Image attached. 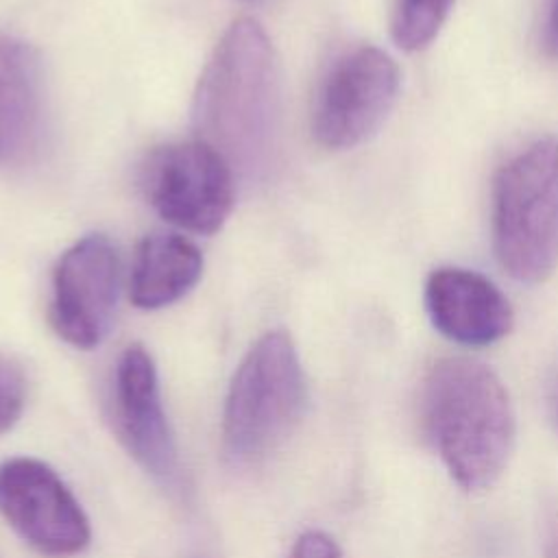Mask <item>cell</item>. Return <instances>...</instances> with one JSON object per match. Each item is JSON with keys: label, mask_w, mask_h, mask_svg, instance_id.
Returning <instances> with one entry per match:
<instances>
[{"label": "cell", "mask_w": 558, "mask_h": 558, "mask_svg": "<svg viewBox=\"0 0 558 558\" xmlns=\"http://www.w3.org/2000/svg\"><path fill=\"white\" fill-rule=\"evenodd\" d=\"M281 120V74L272 41L253 17L235 20L201 72L192 124L244 179H262L275 163Z\"/></svg>", "instance_id": "obj_1"}, {"label": "cell", "mask_w": 558, "mask_h": 558, "mask_svg": "<svg viewBox=\"0 0 558 558\" xmlns=\"http://www.w3.org/2000/svg\"><path fill=\"white\" fill-rule=\"evenodd\" d=\"M421 418L460 488L484 490L499 480L514 447L517 418L490 366L460 355L434 362L421 390Z\"/></svg>", "instance_id": "obj_2"}, {"label": "cell", "mask_w": 558, "mask_h": 558, "mask_svg": "<svg viewBox=\"0 0 558 558\" xmlns=\"http://www.w3.org/2000/svg\"><path fill=\"white\" fill-rule=\"evenodd\" d=\"M493 251L521 283H541L558 268V137H541L495 174Z\"/></svg>", "instance_id": "obj_3"}, {"label": "cell", "mask_w": 558, "mask_h": 558, "mask_svg": "<svg viewBox=\"0 0 558 558\" xmlns=\"http://www.w3.org/2000/svg\"><path fill=\"white\" fill-rule=\"evenodd\" d=\"M305 405V377L292 338L264 333L240 362L222 412V449L248 464L275 449Z\"/></svg>", "instance_id": "obj_4"}, {"label": "cell", "mask_w": 558, "mask_h": 558, "mask_svg": "<svg viewBox=\"0 0 558 558\" xmlns=\"http://www.w3.org/2000/svg\"><path fill=\"white\" fill-rule=\"evenodd\" d=\"M140 187L170 225L192 233L222 229L235 201V172L201 140L155 148L140 168Z\"/></svg>", "instance_id": "obj_5"}, {"label": "cell", "mask_w": 558, "mask_h": 558, "mask_svg": "<svg viewBox=\"0 0 558 558\" xmlns=\"http://www.w3.org/2000/svg\"><path fill=\"white\" fill-rule=\"evenodd\" d=\"M401 85L395 59L375 46L344 52L327 72L312 113L314 140L347 150L368 140L388 118Z\"/></svg>", "instance_id": "obj_6"}, {"label": "cell", "mask_w": 558, "mask_h": 558, "mask_svg": "<svg viewBox=\"0 0 558 558\" xmlns=\"http://www.w3.org/2000/svg\"><path fill=\"white\" fill-rule=\"evenodd\" d=\"M0 514L46 556H74L89 543V521L81 504L63 480L35 458L0 464Z\"/></svg>", "instance_id": "obj_7"}, {"label": "cell", "mask_w": 558, "mask_h": 558, "mask_svg": "<svg viewBox=\"0 0 558 558\" xmlns=\"http://www.w3.org/2000/svg\"><path fill=\"white\" fill-rule=\"evenodd\" d=\"M120 288V259L111 240L89 233L74 242L52 272L50 323L76 349H94L109 331Z\"/></svg>", "instance_id": "obj_8"}, {"label": "cell", "mask_w": 558, "mask_h": 558, "mask_svg": "<svg viewBox=\"0 0 558 558\" xmlns=\"http://www.w3.org/2000/svg\"><path fill=\"white\" fill-rule=\"evenodd\" d=\"M116 427L131 456L157 480L177 477V447L159 397L150 353L131 344L116 366Z\"/></svg>", "instance_id": "obj_9"}, {"label": "cell", "mask_w": 558, "mask_h": 558, "mask_svg": "<svg viewBox=\"0 0 558 558\" xmlns=\"http://www.w3.org/2000/svg\"><path fill=\"white\" fill-rule=\"evenodd\" d=\"M425 310L432 325L464 347H488L510 333L514 314L506 294L482 272L440 266L425 281Z\"/></svg>", "instance_id": "obj_10"}, {"label": "cell", "mask_w": 558, "mask_h": 558, "mask_svg": "<svg viewBox=\"0 0 558 558\" xmlns=\"http://www.w3.org/2000/svg\"><path fill=\"white\" fill-rule=\"evenodd\" d=\"M44 129L41 59L31 44L0 35V168L28 166L41 150Z\"/></svg>", "instance_id": "obj_11"}, {"label": "cell", "mask_w": 558, "mask_h": 558, "mask_svg": "<svg viewBox=\"0 0 558 558\" xmlns=\"http://www.w3.org/2000/svg\"><path fill=\"white\" fill-rule=\"evenodd\" d=\"M203 275L196 244L177 233L146 235L133 259L129 294L140 310H159L185 296Z\"/></svg>", "instance_id": "obj_12"}, {"label": "cell", "mask_w": 558, "mask_h": 558, "mask_svg": "<svg viewBox=\"0 0 558 558\" xmlns=\"http://www.w3.org/2000/svg\"><path fill=\"white\" fill-rule=\"evenodd\" d=\"M456 0H397L390 22V33L401 50L416 52L427 48L442 24Z\"/></svg>", "instance_id": "obj_13"}, {"label": "cell", "mask_w": 558, "mask_h": 558, "mask_svg": "<svg viewBox=\"0 0 558 558\" xmlns=\"http://www.w3.org/2000/svg\"><path fill=\"white\" fill-rule=\"evenodd\" d=\"M24 401L26 377L22 366L9 355H0V434L9 432L17 423Z\"/></svg>", "instance_id": "obj_14"}, {"label": "cell", "mask_w": 558, "mask_h": 558, "mask_svg": "<svg viewBox=\"0 0 558 558\" xmlns=\"http://www.w3.org/2000/svg\"><path fill=\"white\" fill-rule=\"evenodd\" d=\"M290 558H342V551L327 532L307 530L294 541Z\"/></svg>", "instance_id": "obj_15"}, {"label": "cell", "mask_w": 558, "mask_h": 558, "mask_svg": "<svg viewBox=\"0 0 558 558\" xmlns=\"http://www.w3.org/2000/svg\"><path fill=\"white\" fill-rule=\"evenodd\" d=\"M543 558H558V504H549L545 508Z\"/></svg>", "instance_id": "obj_16"}, {"label": "cell", "mask_w": 558, "mask_h": 558, "mask_svg": "<svg viewBox=\"0 0 558 558\" xmlns=\"http://www.w3.org/2000/svg\"><path fill=\"white\" fill-rule=\"evenodd\" d=\"M543 46L551 57L558 59V0H549L545 31H543Z\"/></svg>", "instance_id": "obj_17"}, {"label": "cell", "mask_w": 558, "mask_h": 558, "mask_svg": "<svg viewBox=\"0 0 558 558\" xmlns=\"http://www.w3.org/2000/svg\"><path fill=\"white\" fill-rule=\"evenodd\" d=\"M551 412H554V418L558 425V366H556V373L551 379Z\"/></svg>", "instance_id": "obj_18"}]
</instances>
